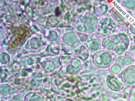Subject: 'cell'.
Here are the masks:
<instances>
[{"mask_svg":"<svg viewBox=\"0 0 135 101\" xmlns=\"http://www.w3.org/2000/svg\"><path fill=\"white\" fill-rule=\"evenodd\" d=\"M118 77L126 87H135V65H129L123 69Z\"/></svg>","mask_w":135,"mask_h":101,"instance_id":"1","label":"cell"},{"mask_svg":"<svg viewBox=\"0 0 135 101\" xmlns=\"http://www.w3.org/2000/svg\"><path fill=\"white\" fill-rule=\"evenodd\" d=\"M110 86L113 91L119 92L122 91L124 88L123 83L116 77L113 76L111 78L110 81Z\"/></svg>","mask_w":135,"mask_h":101,"instance_id":"2","label":"cell"},{"mask_svg":"<svg viewBox=\"0 0 135 101\" xmlns=\"http://www.w3.org/2000/svg\"><path fill=\"white\" fill-rule=\"evenodd\" d=\"M128 97L130 101H135V88L130 93Z\"/></svg>","mask_w":135,"mask_h":101,"instance_id":"3","label":"cell"},{"mask_svg":"<svg viewBox=\"0 0 135 101\" xmlns=\"http://www.w3.org/2000/svg\"><path fill=\"white\" fill-rule=\"evenodd\" d=\"M115 101H125L124 100H117Z\"/></svg>","mask_w":135,"mask_h":101,"instance_id":"4","label":"cell"}]
</instances>
